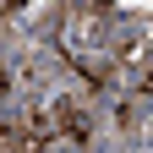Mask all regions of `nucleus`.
I'll list each match as a JSON object with an SVG mask.
<instances>
[{"mask_svg":"<svg viewBox=\"0 0 153 153\" xmlns=\"http://www.w3.org/2000/svg\"><path fill=\"white\" fill-rule=\"evenodd\" d=\"M11 82H16V76H11V66L0 60V99H11Z\"/></svg>","mask_w":153,"mask_h":153,"instance_id":"obj_1","label":"nucleus"}]
</instances>
